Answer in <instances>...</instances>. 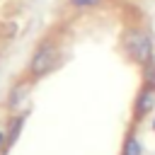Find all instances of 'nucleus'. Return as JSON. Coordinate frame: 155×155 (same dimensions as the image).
<instances>
[{"mask_svg": "<svg viewBox=\"0 0 155 155\" xmlns=\"http://www.w3.org/2000/svg\"><path fill=\"white\" fill-rule=\"evenodd\" d=\"M53 63H56V46L53 44H41L34 51L31 61H29V70L34 75H44V73H48V68Z\"/></svg>", "mask_w": 155, "mask_h": 155, "instance_id": "obj_2", "label": "nucleus"}, {"mask_svg": "<svg viewBox=\"0 0 155 155\" xmlns=\"http://www.w3.org/2000/svg\"><path fill=\"white\" fill-rule=\"evenodd\" d=\"M27 97H29V85H27V82L12 87V90H10V107H19Z\"/></svg>", "mask_w": 155, "mask_h": 155, "instance_id": "obj_4", "label": "nucleus"}, {"mask_svg": "<svg viewBox=\"0 0 155 155\" xmlns=\"http://www.w3.org/2000/svg\"><path fill=\"white\" fill-rule=\"evenodd\" d=\"M126 53L136 61V63H148L153 61V44H150V36L143 34V31H128L126 39Z\"/></svg>", "mask_w": 155, "mask_h": 155, "instance_id": "obj_1", "label": "nucleus"}, {"mask_svg": "<svg viewBox=\"0 0 155 155\" xmlns=\"http://www.w3.org/2000/svg\"><path fill=\"white\" fill-rule=\"evenodd\" d=\"M24 116H27V114H22V116L12 119V126H10V128H7V133H5V143H7V148H10V145H15V140H17L19 131H22V126H24Z\"/></svg>", "mask_w": 155, "mask_h": 155, "instance_id": "obj_5", "label": "nucleus"}, {"mask_svg": "<svg viewBox=\"0 0 155 155\" xmlns=\"http://www.w3.org/2000/svg\"><path fill=\"white\" fill-rule=\"evenodd\" d=\"M124 155H143V148H140V140L136 136H128L126 143H124Z\"/></svg>", "mask_w": 155, "mask_h": 155, "instance_id": "obj_6", "label": "nucleus"}, {"mask_svg": "<svg viewBox=\"0 0 155 155\" xmlns=\"http://www.w3.org/2000/svg\"><path fill=\"white\" fill-rule=\"evenodd\" d=\"M2 145H7V143H5V133L0 131V148H2Z\"/></svg>", "mask_w": 155, "mask_h": 155, "instance_id": "obj_9", "label": "nucleus"}, {"mask_svg": "<svg viewBox=\"0 0 155 155\" xmlns=\"http://www.w3.org/2000/svg\"><path fill=\"white\" fill-rule=\"evenodd\" d=\"M155 109V90L150 87H143L140 94H138V102H136V114L138 116H145Z\"/></svg>", "mask_w": 155, "mask_h": 155, "instance_id": "obj_3", "label": "nucleus"}, {"mask_svg": "<svg viewBox=\"0 0 155 155\" xmlns=\"http://www.w3.org/2000/svg\"><path fill=\"white\" fill-rule=\"evenodd\" d=\"M153 128H155V121H153Z\"/></svg>", "mask_w": 155, "mask_h": 155, "instance_id": "obj_10", "label": "nucleus"}, {"mask_svg": "<svg viewBox=\"0 0 155 155\" xmlns=\"http://www.w3.org/2000/svg\"><path fill=\"white\" fill-rule=\"evenodd\" d=\"M99 0H70L73 7H94Z\"/></svg>", "mask_w": 155, "mask_h": 155, "instance_id": "obj_8", "label": "nucleus"}, {"mask_svg": "<svg viewBox=\"0 0 155 155\" xmlns=\"http://www.w3.org/2000/svg\"><path fill=\"white\" fill-rule=\"evenodd\" d=\"M143 65H145V82H148L150 90H155V63L148 61V63H143Z\"/></svg>", "mask_w": 155, "mask_h": 155, "instance_id": "obj_7", "label": "nucleus"}]
</instances>
